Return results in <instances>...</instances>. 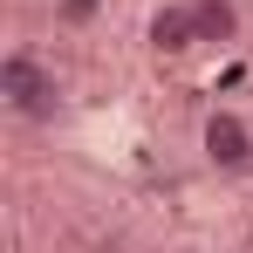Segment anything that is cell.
Masks as SVG:
<instances>
[{
  "instance_id": "obj_1",
  "label": "cell",
  "mask_w": 253,
  "mask_h": 253,
  "mask_svg": "<svg viewBox=\"0 0 253 253\" xmlns=\"http://www.w3.org/2000/svg\"><path fill=\"white\" fill-rule=\"evenodd\" d=\"M0 103L21 117V124H55L62 117V83L35 48H7L0 55Z\"/></svg>"
},
{
  "instance_id": "obj_2",
  "label": "cell",
  "mask_w": 253,
  "mask_h": 253,
  "mask_svg": "<svg viewBox=\"0 0 253 253\" xmlns=\"http://www.w3.org/2000/svg\"><path fill=\"white\" fill-rule=\"evenodd\" d=\"M199 158L219 178H253V124L240 110H206L199 124Z\"/></svg>"
},
{
  "instance_id": "obj_3",
  "label": "cell",
  "mask_w": 253,
  "mask_h": 253,
  "mask_svg": "<svg viewBox=\"0 0 253 253\" xmlns=\"http://www.w3.org/2000/svg\"><path fill=\"white\" fill-rule=\"evenodd\" d=\"M144 48H151L158 62H185V55L199 48V21H192V0H165V7L151 14V28H144Z\"/></svg>"
},
{
  "instance_id": "obj_4",
  "label": "cell",
  "mask_w": 253,
  "mask_h": 253,
  "mask_svg": "<svg viewBox=\"0 0 253 253\" xmlns=\"http://www.w3.org/2000/svg\"><path fill=\"white\" fill-rule=\"evenodd\" d=\"M192 21H199V48H233L247 28L240 0H192Z\"/></svg>"
},
{
  "instance_id": "obj_5",
  "label": "cell",
  "mask_w": 253,
  "mask_h": 253,
  "mask_svg": "<svg viewBox=\"0 0 253 253\" xmlns=\"http://www.w3.org/2000/svg\"><path fill=\"white\" fill-rule=\"evenodd\" d=\"M103 0H55V28H96Z\"/></svg>"
}]
</instances>
